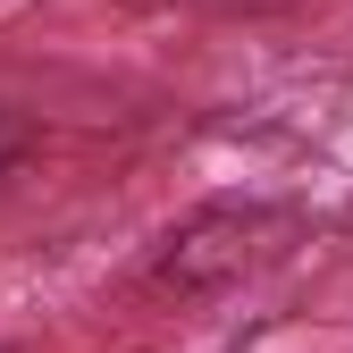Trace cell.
<instances>
[{
    "mask_svg": "<svg viewBox=\"0 0 353 353\" xmlns=\"http://www.w3.org/2000/svg\"><path fill=\"white\" fill-rule=\"evenodd\" d=\"M0 353H17V345H0Z\"/></svg>",
    "mask_w": 353,
    "mask_h": 353,
    "instance_id": "cell-2",
    "label": "cell"
},
{
    "mask_svg": "<svg viewBox=\"0 0 353 353\" xmlns=\"http://www.w3.org/2000/svg\"><path fill=\"white\" fill-rule=\"evenodd\" d=\"M294 228L303 219L278 210V202H210L185 228L160 236V252L143 261V286H160V294H228V286L270 270L294 244Z\"/></svg>",
    "mask_w": 353,
    "mask_h": 353,
    "instance_id": "cell-1",
    "label": "cell"
}]
</instances>
